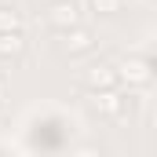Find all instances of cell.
I'll use <instances>...</instances> for the list:
<instances>
[{
	"instance_id": "1",
	"label": "cell",
	"mask_w": 157,
	"mask_h": 157,
	"mask_svg": "<svg viewBox=\"0 0 157 157\" xmlns=\"http://www.w3.org/2000/svg\"><path fill=\"white\" fill-rule=\"evenodd\" d=\"M51 22H55L59 29L73 26V22H77V4H73V0H55V4H51Z\"/></svg>"
},
{
	"instance_id": "2",
	"label": "cell",
	"mask_w": 157,
	"mask_h": 157,
	"mask_svg": "<svg viewBox=\"0 0 157 157\" xmlns=\"http://www.w3.org/2000/svg\"><path fill=\"white\" fill-rule=\"evenodd\" d=\"M117 4H121V0H95V7H102L106 15H110V11H117Z\"/></svg>"
}]
</instances>
